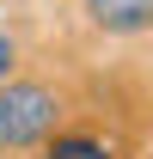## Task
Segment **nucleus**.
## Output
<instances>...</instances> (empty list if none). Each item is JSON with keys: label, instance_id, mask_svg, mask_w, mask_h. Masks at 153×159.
I'll return each instance as SVG.
<instances>
[{"label": "nucleus", "instance_id": "obj_1", "mask_svg": "<svg viewBox=\"0 0 153 159\" xmlns=\"http://www.w3.org/2000/svg\"><path fill=\"white\" fill-rule=\"evenodd\" d=\"M61 129V92L43 80H6L0 86V153H31Z\"/></svg>", "mask_w": 153, "mask_h": 159}, {"label": "nucleus", "instance_id": "obj_2", "mask_svg": "<svg viewBox=\"0 0 153 159\" xmlns=\"http://www.w3.org/2000/svg\"><path fill=\"white\" fill-rule=\"evenodd\" d=\"M80 12L98 37H147L153 31V0H80Z\"/></svg>", "mask_w": 153, "mask_h": 159}, {"label": "nucleus", "instance_id": "obj_3", "mask_svg": "<svg viewBox=\"0 0 153 159\" xmlns=\"http://www.w3.org/2000/svg\"><path fill=\"white\" fill-rule=\"evenodd\" d=\"M43 159H110V141H98V135H67V129H55V135L43 141Z\"/></svg>", "mask_w": 153, "mask_h": 159}, {"label": "nucleus", "instance_id": "obj_4", "mask_svg": "<svg viewBox=\"0 0 153 159\" xmlns=\"http://www.w3.org/2000/svg\"><path fill=\"white\" fill-rule=\"evenodd\" d=\"M12 67H19V37H6V31H0V86L12 80Z\"/></svg>", "mask_w": 153, "mask_h": 159}]
</instances>
